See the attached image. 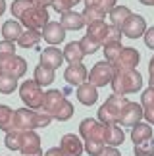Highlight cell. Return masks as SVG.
Masks as SVG:
<instances>
[{
	"mask_svg": "<svg viewBox=\"0 0 154 156\" xmlns=\"http://www.w3.org/2000/svg\"><path fill=\"white\" fill-rule=\"evenodd\" d=\"M0 71L4 73H12L14 77H23L27 73V62L25 58L12 54V56H0Z\"/></svg>",
	"mask_w": 154,
	"mask_h": 156,
	"instance_id": "5b68a950",
	"label": "cell"
},
{
	"mask_svg": "<svg viewBox=\"0 0 154 156\" xmlns=\"http://www.w3.org/2000/svg\"><path fill=\"white\" fill-rule=\"evenodd\" d=\"M149 73L154 75V56L150 58V62H149Z\"/></svg>",
	"mask_w": 154,
	"mask_h": 156,
	"instance_id": "816d5d0a",
	"label": "cell"
},
{
	"mask_svg": "<svg viewBox=\"0 0 154 156\" xmlns=\"http://www.w3.org/2000/svg\"><path fill=\"white\" fill-rule=\"evenodd\" d=\"M85 8H98V0H83Z\"/></svg>",
	"mask_w": 154,
	"mask_h": 156,
	"instance_id": "f907efd6",
	"label": "cell"
},
{
	"mask_svg": "<svg viewBox=\"0 0 154 156\" xmlns=\"http://www.w3.org/2000/svg\"><path fill=\"white\" fill-rule=\"evenodd\" d=\"M23 25L19 23V20H8L2 25V37L4 41H10V43H17L19 37L23 35Z\"/></svg>",
	"mask_w": 154,
	"mask_h": 156,
	"instance_id": "ffe728a7",
	"label": "cell"
},
{
	"mask_svg": "<svg viewBox=\"0 0 154 156\" xmlns=\"http://www.w3.org/2000/svg\"><path fill=\"white\" fill-rule=\"evenodd\" d=\"M4 145L10 148V151H21V131H10V133L4 135Z\"/></svg>",
	"mask_w": 154,
	"mask_h": 156,
	"instance_id": "1f68e13d",
	"label": "cell"
},
{
	"mask_svg": "<svg viewBox=\"0 0 154 156\" xmlns=\"http://www.w3.org/2000/svg\"><path fill=\"white\" fill-rule=\"evenodd\" d=\"M149 83H150V87H154V75H150V79H149Z\"/></svg>",
	"mask_w": 154,
	"mask_h": 156,
	"instance_id": "11a10c76",
	"label": "cell"
},
{
	"mask_svg": "<svg viewBox=\"0 0 154 156\" xmlns=\"http://www.w3.org/2000/svg\"><path fill=\"white\" fill-rule=\"evenodd\" d=\"M114 73H116V68L114 64L110 62H96L91 68V71H89V83L94 87H106L108 83H112V79H114Z\"/></svg>",
	"mask_w": 154,
	"mask_h": 156,
	"instance_id": "277c9868",
	"label": "cell"
},
{
	"mask_svg": "<svg viewBox=\"0 0 154 156\" xmlns=\"http://www.w3.org/2000/svg\"><path fill=\"white\" fill-rule=\"evenodd\" d=\"M143 39H145V44L149 46L150 50H154V25L146 29V33H145V37H143Z\"/></svg>",
	"mask_w": 154,
	"mask_h": 156,
	"instance_id": "f6af8a7d",
	"label": "cell"
},
{
	"mask_svg": "<svg viewBox=\"0 0 154 156\" xmlns=\"http://www.w3.org/2000/svg\"><path fill=\"white\" fill-rule=\"evenodd\" d=\"M129 16H131V10L127 8V6H116L114 10L108 14L110 17V25H116V27H123V23L129 20Z\"/></svg>",
	"mask_w": 154,
	"mask_h": 156,
	"instance_id": "cb8c5ba5",
	"label": "cell"
},
{
	"mask_svg": "<svg viewBox=\"0 0 154 156\" xmlns=\"http://www.w3.org/2000/svg\"><path fill=\"white\" fill-rule=\"evenodd\" d=\"M83 58H85V52H83L79 41H72L64 46V60L68 64H81Z\"/></svg>",
	"mask_w": 154,
	"mask_h": 156,
	"instance_id": "44dd1931",
	"label": "cell"
},
{
	"mask_svg": "<svg viewBox=\"0 0 154 156\" xmlns=\"http://www.w3.org/2000/svg\"><path fill=\"white\" fill-rule=\"evenodd\" d=\"M29 8H33V2H31V0H14L12 6H10V10H12V14H14L16 20H19V17L25 14Z\"/></svg>",
	"mask_w": 154,
	"mask_h": 156,
	"instance_id": "836d02e7",
	"label": "cell"
},
{
	"mask_svg": "<svg viewBox=\"0 0 154 156\" xmlns=\"http://www.w3.org/2000/svg\"><path fill=\"white\" fill-rule=\"evenodd\" d=\"M81 0H54V4H52V8L56 12H60V14H66V12H72V8L75 4H79Z\"/></svg>",
	"mask_w": 154,
	"mask_h": 156,
	"instance_id": "ab89813d",
	"label": "cell"
},
{
	"mask_svg": "<svg viewBox=\"0 0 154 156\" xmlns=\"http://www.w3.org/2000/svg\"><path fill=\"white\" fill-rule=\"evenodd\" d=\"M146 29H149V27H146L145 17L139 16V14H131L129 20L123 23L121 33L125 35V37H129V39H139V37H145Z\"/></svg>",
	"mask_w": 154,
	"mask_h": 156,
	"instance_id": "30bf717a",
	"label": "cell"
},
{
	"mask_svg": "<svg viewBox=\"0 0 154 156\" xmlns=\"http://www.w3.org/2000/svg\"><path fill=\"white\" fill-rule=\"evenodd\" d=\"M19 97L23 100L25 108L31 110H40L43 108V100H44V91L35 79H27L19 85Z\"/></svg>",
	"mask_w": 154,
	"mask_h": 156,
	"instance_id": "7a4b0ae2",
	"label": "cell"
},
{
	"mask_svg": "<svg viewBox=\"0 0 154 156\" xmlns=\"http://www.w3.org/2000/svg\"><path fill=\"white\" fill-rule=\"evenodd\" d=\"M141 4H145V6H154V0H139Z\"/></svg>",
	"mask_w": 154,
	"mask_h": 156,
	"instance_id": "db71d44e",
	"label": "cell"
},
{
	"mask_svg": "<svg viewBox=\"0 0 154 156\" xmlns=\"http://www.w3.org/2000/svg\"><path fill=\"white\" fill-rule=\"evenodd\" d=\"M0 33H2V27H0Z\"/></svg>",
	"mask_w": 154,
	"mask_h": 156,
	"instance_id": "9f6ffc18",
	"label": "cell"
},
{
	"mask_svg": "<svg viewBox=\"0 0 154 156\" xmlns=\"http://www.w3.org/2000/svg\"><path fill=\"white\" fill-rule=\"evenodd\" d=\"M14 127L17 131H35L37 129V110L17 108L14 114Z\"/></svg>",
	"mask_w": 154,
	"mask_h": 156,
	"instance_id": "52a82bcc",
	"label": "cell"
},
{
	"mask_svg": "<svg viewBox=\"0 0 154 156\" xmlns=\"http://www.w3.org/2000/svg\"><path fill=\"white\" fill-rule=\"evenodd\" d=\"M23 156H43L40 152V137L37 131H21V151Z\"/></svg>",
	"mask_w": 154,
	"mask_h": 156,
	"instance_id": "8fae6325",
	"label": "cell"
},
{
	"mask_svg": "<svg viewBox=\"0 0 154 156\" xmlns=\"http://www.w3.org/2000/svg\"><path fill=\"white\" fill-rule=\"evenodd\" d=\"M40 33H43V39L50 46H58L60 43H64V39H66V29L62 27L60 21H50Z\"/></svg>",
	"mask_w": 154,
	"mask_h": 156,
	"instance_id": "2e32d148",
	"label": "cell"
},
{
	"mask_svg": "<svg viewBox=\"0 0 154 156\" xmlns=\"http://www.w3.org/2000/svg\"><path fill=\"white\" fill-rule=\"evenodd\" d=\"M40 39H43V33L40 31L25 29L23 35L19 37V41H17V44H19L21 48H33V46H37V43H40Z\"/></svg>",
	"mask_w": 154,
	"mask_h": 156,
	"instance_id": "484cf974",
	"label": "cell"
},
{
	"mask_svg": "<svg viewBox=\"0 0 154 156\" xmlns=\"http://www.w3.org/2000/svg\"><path fill=\"white\" fill-rule=\"evenodd\" d=\"M152 139V125L150 123H137L135 127L131 129V141H133V145H139V143H145V141H149Z\"/></svg>",
	"mask_w": 154,
	"mask_h": 156,
	"instance_id": "603a6c76",
	"label": "cell"
},
{
	"mask_svg": "<svg viewBox=\"0 0 154 156\" xmlns=\"http://www.w3.org/2000/svg\"><path fill=\"white\" fill-rule=\"evenodd\" d=\"M106 31H108V23H106V21H96V23L87 25V35H89V37H93L94 41H98L100 44H104Z\"/></svg>",
	"mask_w": 154,
	"mask_h": 156,
	"instance_id": "4316f807",
	"label": "cell"
},
{
	"mask_svg": "<svg viewBox=\"0 0 154 156\" xmlns=\"http://www.w3.org/2000/svg\"><path fill=\"white\" fill-rule=\"evenodd\" d=\"M79 44H81L83 52H85V56H87V54H94V52L100 48V46H102L98 41H94L93 37H89V35H85V37L79 39Z\"/></svg>",
	"mask_w": 154,
	"mask_h": 156,
	"instance_id": "e575fe53",
	"label": "cell"
},
{
	"mask_svg": "<svg viewBox=\"0 0 154 156\" xmlns=\"http://www.w3.org/2000/svg\"><path fill=\"white\" fill-rule=\"evenodd\" d=\"M73 112H75L73 104L69 102V100H64V104L60 106V110L54 114V119H58V122H68V119H72Z\"/></svg>",
	"mask_w": 154,
	"mask_h": 156,
	"instance_id": "d590c367",
	"label": "cell"
},
{
	"mask_svg": "<svg viewBox=\"0 0 154 156\" xmlns=\"http://www.w3.org/2000/svg\"><path fill=\"white\" fill-rule=\"evenodd\" d=\"M83 20H85L87 25H91V23H96V21H104V17L108 14H104V12H100L98 8H85L81 12Z\"/></svg>",
	"mask_w": 154,
	"mask_h": 156,
	"instance_id": "4dcf8cb0",
	"label": "cell"
},
{
	"mask_svg": "<svg viewBox=\"0 0 154 156\" xmlns=\"http://www.w3.org/2000/svg\"><path fill=\"white\" fill-rule=\"evenodd\" d=\"M64 79L73 87H81L83 83L89 81V69L83 66V62L81 64H69L66 68V71H64Z\"/></svg>",
	"mask_w": 154,
	"mask_h": 156,
	"instance_id": "7c38bea8",
	"label": "cell"
},
{
	"mask_svg": "<svg viewBox=\"0 0 154 156\" xmlns=\"http://www.w3.org/2000/svg\"><path fill=\"white\" fill-rule=\"evenodd\" d=\"M14 114H16V110H12L6 104H0V129L4 133H10V131L16 129L14 127Z\"/></svg>",
	"mask_w": 154,
	"mask_h": 156,
	"instance_id": "d4e9b609",
	"label": "cell"
},
{
	"mask_svg": "<svg viewBox=\"0 0 154 156\" xmlns=\"http://www.w3.org/2000/svg\"><path fill=\"white\" fill-rule=\"evenodd\" d=\"M12 54H16V43L2 41L0 43V56H12Z\"/></svg>",
	"mask_w": 154,
	"mask_h": 156,
	"instance_id": "7bdbcfd3",
	"label": "cell"
},
{
	"mask_svg": "<svg viewBox=\"0 0 154 156\" xmlns=\"http://www.w3.org/2000/svg\"><path fill=\"white\" fill-rule=\"evenodd\" d=\"M135 156H154V139H149L145 143H139L133 148Z\"/></svg>",
	"mask_w": 154,
	"mask_h": 156,
	"instance_id": "8d00e7d4",
	"label": "cell"
},
{
	"mask_svg": "<svg viewBox=\"0 0 154 156\" xmlns=\"http://www.w3.org/2000/svg\"><path fill=\"white\" fill-rule=\"evenodd\" d=\"M44 156H64V152H62L60 147H52V148H48V151H46Z\"/></svg>",
	"mask_w": 154,
	"mask_h": 156,
	"instance_id": "681fc988",
	"label": "cell"
},
{
	"mask_svg": "<svg viewBox=\"0 0 154 156\" xmlns=\"http://www.w3.org/2000/svg\"><path fill=\"white\" fill-rule=\"evenodd\" d=\"M6 12V0H0V16Z\"/></svg>",
	"mask_w": 154,
	"mask_h": 156,
	"instance_id": "f5cc1de1",
	"label": "cell"
},
{
	"mask_svg": "<svg viewBox=\"0 0 154 156\" xmlns=\"http://www.w3.org/2000/svg\"><path fill=\"white\" fill-rule=\"evenodd\" d=\"M64 100H66V97H64V93H60L58 89H50V91H44V100H43V108L40 110L50 114L52 118H54V114L60 110V106L64 104Z\"/></svg>",
	"mask_w": 154,
	"mask_h": 156,
	"instance_id": "9a60e30c",
	"label": "cell"
},
{
	"mask_svg": "<svg viewBox=\"0 0 154 156\" xmlns=\"http://www.w3.org/2000/svg\"><path fill=\"white\" fill-rule=\"evenodd\" d=\"M52 118L50 114H46V112H43V110H37V129L39 127H46V125H50V122H52Z\"/></svg>",
	"mask_w": 154,
	"mask_h": 156,
	"instance_id": "b9f144b4",
	"label": "cell"
},
{
	"mask_svg": "<svg viewBox=\"0 0 154 156\" xmlns=\"http://www.w3.org/2000/svg\"><path fill=\"white\" fill-rule=\"evenodd\" d=\"M19 23L27 29H33V31H43V29L50 23V14L46 12V8H29L25 14L19 17Z\"/></svg>",
	"mask_w": 154,
	"mask_h": 156,
	"instance_id": "3957f363",
	"label": "cell"
},
{
	"mask_svg": "<svg viewBox=\"0 0 154 156\" xmlns=\"http://www.w3.org/2000/svg\"><path fill=\"white\" fill-rule=\"evenodd\" d=\"M141 119H145V108L139 102H129L125 106V110L120 114V119L117 123L123 125V127H135L137 123H141Z\"/></svg>",
	"mask_w": 154,
	"mask_h": 156,
	"instance_id": "ba28073f",
	"label": "cell"
},
{
	"mask_svg": "<svg viewBox=\"0 0 154 156\" xmlns=\"http://www.w3.org/2000/svg\"><path fill=\"white\" fill-rule=\"evenodd\" d=\"M141 62V54L133 46H123V50L120 54V58L114 62V68L117 71H129V69H137V66Z\"/></svg>",
	"mask_w": 154,
	"mask_h": 156,
	"instance_id": "9c48e42d",
	"label": "cell"
},
{
	"mask_svg": "<svg viewBox=\"0 0 154 156\" xmlns=\"http://www.w3.org/2000/svg\"><path fill=\"white\" fill-rule=\"evenodd\" d=\"M112 91L114 94H131V93H137L143 89V75L139 73L137 69H129V71H117L114 73V79H112Z\"/></svg>",
	"mask_w": 154,
	"mask_h": 156,
	"instance_id": "6da1fadb",
	"label": "cell"
},
{
	"mask_svg": "<svg viewBox=\"0 0 154 156\" xmlns=\"http://www.w3.org/2000/svg\"><path fill=\"white\" fill-rule=\"evenodd\" d=\"M121 29L116 27V25H108V31H106V37H104V44H112V43H121ZM102 44V46H104Z\"/></svg>",
	"mask_w": 154,
	"mask_h": 156,
	"instance_id": "f35d334b",
	"label": "cell"
},
{
	"mask_svg": "<svg viewBox=\"0 0 154 156\" xmlns=\"http://www.w3.org/2000/svg\"><path fill=\"white\" fill-rule=\"evenodd\" d=\"M79 135L83 141H104V125L94 118H85L79 123Z\"/></svg>",
	"mask_w": 154,
	"mask_h": 156,
	"instance_id": "8992f818",
	"label": "cell"
},
{
	"mask_svg": "<svg viewBox=\"0 0 154 156\" xmlns=\"http://www.w3.org/2000/svg\"><path fill=\"white\" fill-rule=\"evenodd\" d=\"M116 2H117V0H98V10L104 12V14H110V12L117 6Z\"/></svg>",
	"mask_w": 154,
	"mask_h": 156,
	"instance_id": "ee69618b",
	"label": "cell"
},
{
	"mask_svg": "<svg viewBox=\"0 0 154 156\" xmlns=\"http://www.w3.org/2000/svg\"><path fill=\"white\" fill-rule=\"evenodd\" d=\"M125 141V133L117 123L112 125H104V145L106 147H120L121 143Z\"/></svg>",
	"mask_w": 154,
	"mask_h": 156,
	"instance_id": "ac0fdd59",
	"label": "cell"
},
{
	"mask_svg": "<svg viewBox=\"0 0 154 156\" xmlns=\"http://www.w3.org/2000/svg\"><path fill=\"white\" fill-rule=\"evenodd\" d=\"M33 79L37 81L40 87H48V85L54 83V69L46 68V66H43V64H39L37 68H35V71H33Z\"/></svg>",
	"mask_w": 154,
	"mask_h": 156,
	"instance_id": "7402d4cb",
	"label": "cell"
},
{
	"mask_svg": "<svg viewBox=\"0 0 154 156\" xmlns=\"http://www.w3.org/2000/svg\"><path fill=\"white\" fill-rule=\"evenodd\" d=\"M123 50V44L121 43H112V44H104V58L106 62L114 64L117 58H120V54Z\"/></svg>",
	"mask_w": 154,
	"mask_h": 156,
	"instance_id": "d6a6232c",
	"label": "cell"
},
{
	"mask_svg": "<svg viewBox=\"0 0 154 156\" xmlns=\"http://www.w3.org/2000/svg\"><path fill=\"white\" fill-rule=\"evenodd\" d=\"M106 148L104 141H85V152L89 156H100Z\"/></svg>",
	"mask_w": 154,
	"mask_h": 156,
	"instance_id": "74e56055",
	"label": "cell"
},
{
	"mask_svg": "<svg viewBox=\"0 0 154 156\" xmlns=\"http://www.w3.org/2000/svg\"><path fill=\"white\" fill-rule=\"evenodd\" d=\"M60 23L66 31H79V29L87 27V23L79 12H66V14H62Z\"/></svg>",
	"mask_w": 154,
	"mask_h": 156,
	"instance_id": "d6986e66",
	"label": "cell"
},
{
	"mask_svg": "<svg viewBox=\"0 0 154 156\" xmlns=\"http://www.w3.org/2000/svg\"><path fill=\"white\" fill-rule=\"evenodd\" d=\"M60 148L64 156H81L85 152V143L73 133H66L60 141Z\"/></svg>",
	"mask_w": 154,
	"mask_h": 156,
	"instance_id": "4fadbf2b",
	"label": "cell"
},
{
	"mask_svg": "<svg viewBox=\"0 0 154 156\" xmlns=\"http://www.w3.org/2000/svg\"><path fill=\"white\" fill-rule=\"evenodd\" d=\"M100 156H121V152L117 151L116 147H106L104 151H102V154H100Z\"/></svg>",
	"mask_w": 154,
	"mask_h": 156,
	"instance_id": "7dc6e473",
	"label": "cell"
},
{
	"mask_svg": "<svg viewBox=\"0 0 154 156\" xmlns=\"http://www.w3.org/2000/svg\"><path fill=\"white\" fill-rule=\"evenodd\" d=\"M66 62L64 60V50H60L58 46H46V48L40 52V62L39 64H43L46 66V68H50V69H58L60 66Z\"/></svg>",
	"mask_w": 154,
	"mask_h": 156,
	"instance_id": "5bb4252c",
	"label": "cell"
},
{
	"mask_svg": "<svg viewBox=\"0 0 154 156\" xmlns=\"http://www.w3.org/2000/svg\"><path fill=\"white\" fill-rule=\"evenodd\" d=\"M96 119L102 125H112V123H117V119H120V116L112 110L110 106H106V104H102L98 108V114H96Z\"/></svg>",
	"mask_w": 154,
	"mask_h": 156,
	"instance_id": "f1b7e54d",
	"label": "cell"
},
{
	"mask_svg": "<svg viewBox=\"0 0 154 156\" xmlns=\"http://www.w3.org/2000/svg\"><path fill=\"white\" fill-rule=\"evenodd\" d=\"M77 100L83 104V106H93V104H96V100H98V89L91 85V83H83L81 87H77Z\"/></svg>",
	"mask_w": 154,
	"mask_h": 156,
	"instance_id": "e0dca14e",
	"label": "cell"
},
{
	"mask_svg": "<svg viewBox=\"0 0 154 156\" xmlns=\"http://www.w3.org/2000/svg\"><path fill=\"white\" fill-rule=\"evenodd\" d=\"M141 106L143 108L154 106V87H149L143 91V94H141Z\"/></svg>",
	"mask_w": 154,
	"mask_h": 156,
	"instance_id": "60d3db41",
	"label": "cell"
},
{
	"mask_svg": "<svg viewBox=\"0 0 154 156\" xmlns=\"http://www.w3.org/2000/svg\"><path fill=\"white\" fill-rule=\"evenodd\" d=\"M145 119H146L150 125H154V106L145 108Z\"/></svg>",
	"mask_w": 154,
	"mask_h": 156,
	"instance_id": "bcb514c9",
	"label": "cell"
},
{
	"mask_svg": "<svg viewBox=\"0 0 154 156\" xmlns=\"http://www.w3.org/2000/svg\"><path fill=\"white\" fill-rule=\"evenodd\" d=\"M104 104H106V106H110L112 110H114L117 116H120V114L125 110V106L129 104V100H127L125 97H121V94H114V93H112L110 97L106 98V102H104Z\"/></svg>",
	"mask_w": 154,
	"mask_h": 156,
	"instance_id": "f546056e",
	"label": "cell"
},
{
	"mask_svg": "<svg viewBox=\"0 0 154 156\" xmlns=\"http://www.w3.org/2000/svg\"><path fill=\"white\" fill-rule=\"evenodd\" d=\"M33 6H37V8H48V6L54 4V0H31Z\"/></svg>",
	"mask_w": 154,
	"mask_h": 156,
	"instance_id": "c3c4849f",
	"label": "cell"
},
{
	"mask_svg": "<svg viewBox=\"0 0 154 156\" xmlns=\"http://www.w3.org/2000/svg\"><path fill=\"white\" fill-rule=\"evenodd\" d=\"M17 87V77H14L12 73H4L0 71V93L2 94H12Z\"/></svg>",
	"mask_w": 154,
	"mask_h": 156,
	"instance_id": "83f0119b",
	"label": "cell"
}]
</instances>
